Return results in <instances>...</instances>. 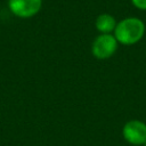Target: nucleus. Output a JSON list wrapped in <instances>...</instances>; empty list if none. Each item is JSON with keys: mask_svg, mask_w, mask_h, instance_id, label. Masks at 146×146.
I'll list each match as a JSON object with an SVG mask.
<instances>
[{"mask_svg": "<svg viewBox=\"0 0 146 146\" xmlns=\"http://www.w3.org/2000/svg\"><path fill=\"white\" fill-rule=\"evenodd\" d=\"M144 146H146V143H145V144H144Z\"/></svg>", "mask_w": 146, "mask_h": 146, "instance_id": "7", "label": "nucleus"}, {"mask_svg": "<svg viewBox=\"0 0 146 146\" xmlns=\"http://www.w3.org/2000/svg\"><path fill=\"white\" fill-rule=\"evenodd\" d=\"M122 135L127 143L139 146L146 143V123L140 120H130L122 128Z\"/></svg>", "mask_w": 146, "mask_h": 146, "instance_id": "3", "label": "nucleus"}, {"mask_svg": "<svg viewBox=\"0 0 146 146\" xmlns=\"http://www.w3.org/2000/svg\"><path fill=\"white\" fill-rule=\"evenodd\" d=\"M42 0H8L10 11L22 18L36 15L41 9Z\"/></svg>", "mask_w": 146, "mask_h": 146, "instance_id": "4", "label": "nucleus"}, {"mask_svg": "<svg viewBox=\"0 0 146 146\" xmlns=\"http://www.w3.org/2000/svg\"><path fill=\"white\" fill-rule=\"evenodd\" d=\"M117 44L114 34H99L92 41L91 52L97 59H107L115 54Z\"/></svg>", "mask_w": 146, "mask_h": 146, "instance_id": "2", "label": "nucleus"}, {"mask_svg": "<svg viewBox=\"0 0 146 146\" xmlns=\"http://www.w3.org/2000/svg\"><path fill=\"white\" fill-rule=\"evenodd\" d=\"M95 25H96V29L99 32V34H111L112 32L114 33L117 22L114 18V16H112L111 14L104 13V14H100L97 16Z\"/></svg>", "mask_w": 146, "mask_h": 146, "instance_id": "5", "label": "nucleus"}, {"mask_svg": "<svg viewBox=\"0 0 146 146\" xmlns=\"http://www.w3.org/2000/svg\"><path fill=\"white\" fill-rule=\"evenodd\" d=\"M145 34V24L140 18L127 17L120 21L114 30V36L119 43L131 46L141 40Z\"/></svg>", "mask_w": 146, "mask_h": 146, "instance_id": "1", "label": "nucleus"}, {"mask_svg": "<svg viewBox=\"0 0 146 146\" xmlns=\"http://www.w3.org/2000/svg\"><path fill=\"white\" fill-rule=\"evenodd\" d=\"M131 3L140 10H146V0H131Z\"/></svg>", "mask_w": 146, "mask_h": 146, "instance_id": "6", "label": "nucleus"}]
</instances>
